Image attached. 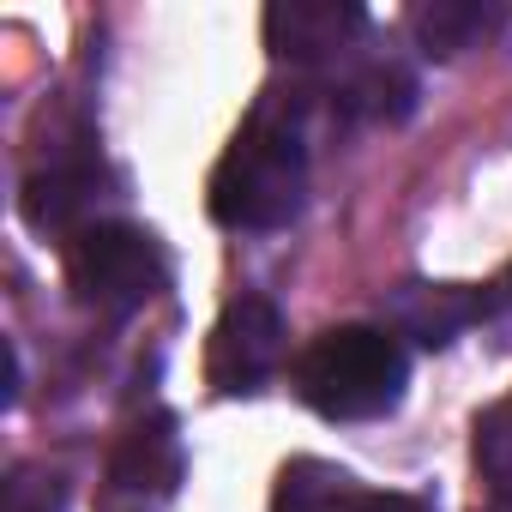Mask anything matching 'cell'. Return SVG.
<instances>
[{"label":"cell","mask_w":512,"mask_h":512,"mask_svg":"<svg viewBox=\"0 0 512 512\" xmlns=\"http://www.w3.org/2000/svg\"><path fill=\"white\" fill-rule=\"evenodd\" d=\"M308 199V133L296 103L266 97L241 121V133L223 145L211 181H205V205L223 229L241 235H266L284 229Z\"/></svg>","instance_id":"1"},{"label":"cell","mask_w":512,"mask_h":512,"mask_svg":"<svg viewBox=\"0 0 512 512\" xmlns=\"http://www.w3.org/2000/svg\"><path fill=\"white\" fill-rule=\"evenodd\" d=\"M290 380H296V398L314 416L374 422V416L398 410V398L410 386V356L380 326H332L296 356Z\"/></svg>","instance_id":"2"},{"label":"cell","mask_w":512,"mask_h":512,"mask_svg":"<svg viewBox=\"0 0 512 512\" xmlns=\"http://www.w3.org/2000/svg\"><path fill=\"white\" fill-rule=\"evenodd\" d=\"M67 290L79 308L103 320H127L169 290V253L151 229L97 217L79 235H67Z\"/></svg>","instance_id":"3"},{"label":"cell","mask_w":512,"mask_h":512,"mask_svg":"<svg viewBox=\"0 0 512 512\" xmlns=\"http://www.w3.org/2000/svg\"><path fill=\"white\" fill-rule=\"evenodd\" d=\"M181 476H187V452H181L175 416L169 410H145L109 446V464H103V512H157V506L175 500Z\"/></svg>","instance_id":"4"},{"label":"cell","mask_w":512,"mask_h":512,"mask_svg":"<svg viewBox=\"0 0 512 512\" xmlns=\"http://www.w3.org/2000/svg\"><path fill=\"white\" fill-rule=\"evenodd\" d=\"M284 368V314L272 296H235L205 344V380L223 398H253Z\"/></svg>","instance_id":"5"},{"label":"cell","mask_w":512,"mask_h":512,"mask_svg":"<svg viewBox=\"0 0 512 512\" xmlns=\"http://www.w3.org/2000/svg\"><path fill=\"white\" fill-rule=\"evenodd\" d=\"M356 31H362V7H338V0H278V7H266V43L272 55L290 61L332 55Z\"/></svg>","instance_id":"6"},{"label":"cell","mask_w":512,"mask_h":512,"mask_svg":"<svg viewBox=\"0 0 512 512\" xmlns=\"http://www.w3.org/2000/svg\"><path fill=\"white\" fill-rule=\"evenodd\" d=\"M91 187H97V169L91 163H67V169H43V175H31L25 181V223L31 229H67V235H79L85 223H97V217H85L91 211Z\"/></svg>","instance_id":"7"},{"label":"cell","mask_w":512,"mask_h":512,"mask_svg":"<svg viewBox=\"0 0 512 512\" xmlns=\"http://www.w3.org/2000/svg\"><path fill=\"white\" fill-rule=\"evenodd\" d=\"M356 488H362V482H356L350 470L320 464V458H296V464H284V476H278L272 512H344Z\"/></svg>","instance_id":"8"},{"label":"cell","mask_w":512,"mask_h":512,"mask_svg":"<svg viewBox=\"0 0 512 512\" xmlns=\"http://www.w3.org/2000/svg\"><path fill=\"white\" fill-rule=\"evenodd\" d=\"M494 7H476V0H434V7H416L410 31L428 55H458V49H476L488 31H494Z\"/></svg>","instance_id":"9"},{"label":"cell","mask_w":512,"mask_h":512,"mask_svg":"<svg viewBox=\"0 0 512 512\" xmlns=\"http://www.w3.org/2000/svg\"><path fill=\"white\" fill-rule=\"evenodd\" d=\"M476 314H482V302L464 296V290H446V284L404 296V326H410L422 344H446V338H452L458 326H470Z\"/></svg>","instance_id":"10"},{"label":"cell","mask_w":512,"mask_h":512,"mask_svg":"<svg viewBox=\"0 0 512 512\" xmlns=\"http://www.w3.org/2000/svg\"><path fill=\"white\" fill-rule=\"evenodd\" d=\"M470 452H476L482 482H488L494 494H512V392L494 398V404L476 416V440H470Z\"/></svg>","instance_id":"11"},{"label":"cell","mask_w":512,"mask_h":512,"mask_svg":"<svg viewBox=\"0 0 512 512\" xmlns=\"http://www.w3.org/2000/svg\"><path fill=\"white\" fill-rule=\"evenodd\" d=\"M61 482L55 476H19L13 482V512H61Z\"/></svg>","instance_id":"12"},{"label":"cell","mask_w":512,"mask_h":512,"mask_svg":"<svg viewBox=\"0 0 512 512\" xmlns=\"http://www.w3.org/2000/svg\"><path fill=\"white\" fill-rule=\"evenodd\" d=\"M344 512H434L422 494H398V488H356Z\"/></svg>","instance_id":"13"},{"label":"cell","mask_w":512,"mask_h":512,"mask_svg":"<svg viewBox=\"0 0 512 512\" xmlns=\"http://www.w3.org/2000/svg\"><path fill=\"white\" fill-rule=\"evenodd\" d=\"M500 290H506V296H512V272H506V284H500Z\"/></svg>","instance_id":"14"}]
</instances>
